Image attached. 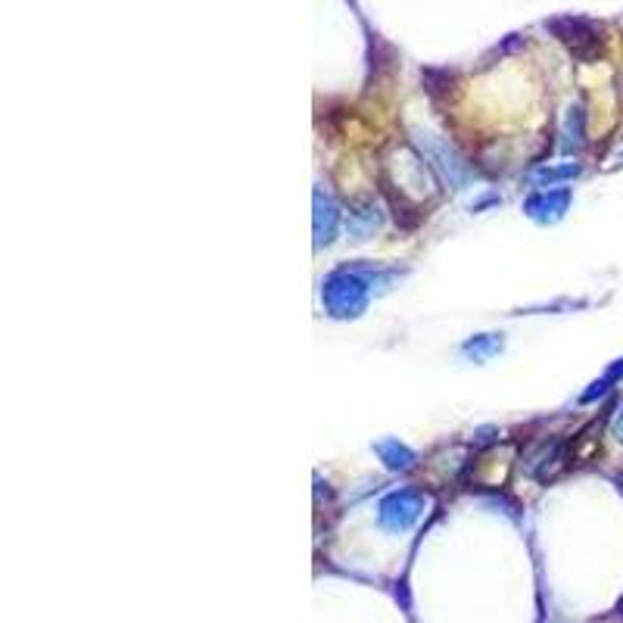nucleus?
I'll return each mask as SVG.
<instances>
[{
    "instance_id": "1",
    "label": "nucleus",
    "mask_w": 623,
    "mask_h": 623,
    "mask_svg": "<svg viewBox=\"0 0 623 623\" xmlns=\"http://www.w3.org/2000/svg\"><path fill=\"white\" fill-rule=\"evenodd\" d=\"M393 272H371V268H346V272H334L328 281H324V306L331 309V315L337 318H349L359 315L368 303V290L374 287L377 278H387Z\"/></svg>"
},
{
    "instance_id": "2",
    "label": "nucleus",
    "mask_w": 623,
    "mask_h": 623,
    "mask_svg": "<svg viewBox=\"0 0 623 623\" xmlns=\"http://www.w3.org/2000/svg\"><path fill=\"white\" fill-rule=\"evenodd\" d=\"M424 514V496L418 490H396L381 502V527L387 530H409Z\"/></svg>"
},
{
    "instance_id": "3",
    "label": "nucleus",
    "mask_w": 623,
    "mask_h": 623,
    "mask_svg": "<svg viewBox=\"0 0 623 623\" xmlns=\"http://www.w3.org/2000/svg\"><path fill=\"white\" fill-rule=\"evenodd\" d=\"M552 32L571 47L580 60L592 57L595 50H599V38H595V29L586 22V19H574V16H567V19H555L552 22Z\"/></svg>"
},
{
    "instance_id": "4",
    "label": "nucleus",
    "mask_w": 623,
    "mask_h": 623,
    "mask_svg": "<svg viewBox=\"0 0 623 623\" xmlns=\"http://www.w3.org/2000/svg\"><path fill=\"white\" fill-rule=\"evenodd\" d=\"M567 203H571V194H567V191H552V187H549V191L536 194L527 203V212L533 215V219H539V222H549V219L555 222L558 215L567 209Z\"/></svg>"
},
{
    "instance_id": "5",
    "label": "nucleus",
    "mask_w": 623,
    "mask_h": 623,
    "mask_svg": "<svg viewBox=\"0 0 623 623\" xmlns=\"http://www.w3.org/2000/svg\"><path fill=\"white\" fill-rule=\"evenodd\" d=\"M377 452H381V458H384L390 468H409L412 465V452L405 449V446H399L396 440L381 443V446H377Z\"/></svg>"
},
{
    "instance_id": "6",
    "label": "nucleus",
    "mask_w": 623,
    "mask_h": 623,
    "mask_svg": "<svg viewBox=\"0 0 623 623\" xmlns=\"http://www.w3.org/2000/svg\"><path fill=\"white\" fill-rule=\"evenodd\" d=\"M502 349V340H496L493 334H486V337H477L465 346V352H471L474 359H483V356H490V352H499Z\"/></svg>"
},
{
    "instance_id": "7",
    "label": "nucleus",
    "mask_w": 623,
    "mask_h": 623,
    "mask_svg": "<svg viewBox=\"0 0 623 623\" xmlns=\"http://www.w3.org/2000/svg\"><path fill=\"white\" fill-rule=\"evenodd\" d=\"M580 172V166H564V169H539L536 178L539 181H558V178H574Z\"/></svg>"
},
{
    "instance_id": "8",
    "label": "nucleus",
    "mask_w": 623,
    "mask_h": 623,
    "mask_svg": "<svg viewBox=\"0 0 623 623\" xmlns=\"http://www.w3.org/2000/svg\"><path fill=\"white\" fill-rule=\"evenodd\" d=\"M614 437L623 440V409H620V415H617V421H614Z\"/></svg>"
}]
</instances>
